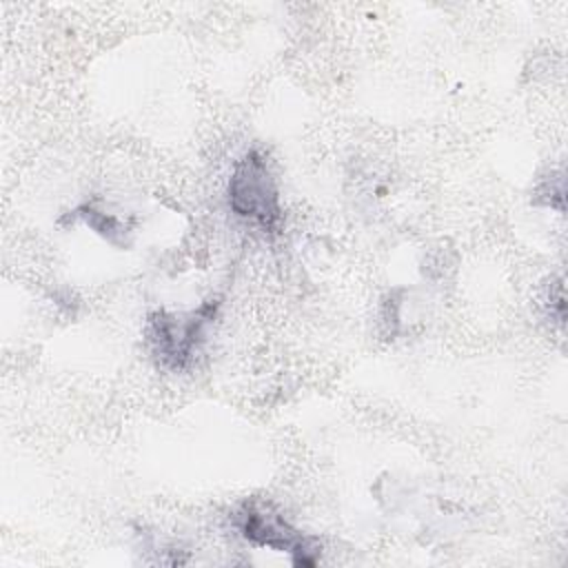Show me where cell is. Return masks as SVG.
<instances>
[{
    "label": "cell",
    "mask_w": 568,
    "mask_h": 568,
    "mask_svg": "<svg viewBox=\"0 0 568 568\" xmlns=\"http://www.w3.org/2000/svg\"><path fill=\"white\" fill-rule=\"evenodd\" d=\"M217 308L220 300L211 297L186 313L153 311L146 317L144 339L158 366L171 373L186 371L206 339V331L215 322Z\"/></svg>",
    "instance_id": "cell-1"
},
{
    "label": "cell",
    "mask_w": 568,
    "mask_h": 568,
    "mask_svg": "<svg viewBox=\"0 0 568 568\" xmlns=\"http://www.w3.org/2000/svg\"><path fill=\"white\" fill-rule=\"evenodd\" d=\"M75 215H80L87 222V226H91L98 235H102L111 244L126 246L129 226L120 217H115L113 213H104V211L95 209L93 204H84L75 211Z\"/></svg>",
    "instance_id": "cell-4"
},
{
    "label": "cell",
    "mask_w": 568,
    "mask_h": 568,
    "mask_svg": "<svg viewBox=\"0 0 568 568\" xmlns=\"http://www.w3.org/2000/svg\"><path fill=\"white\" fill-rule=\"evenodd\" d=\"M226 200L237 217L260 226L264 233H277L282 224L280 191L266 158L257 149L246 151L235 162L226 184Z\"/></svg>",
    "instance_id": "cell-2"
},
{
    "label": "cell",
    "mask_w": 568,
    "mask_h": 568,
    "mask_svg": "<svg viewBox=\"0 0 568 568\" xmlns=\"http://www.w3.org/2000/svg\"><path fill=\"white\" fill-rule=\"evenodd\" d=\"M233 528L253 546L271 548L277 552H288L295 566H315L320 546L293 528L284 515L273 510L271 506H262L255 501H244L231 515Z\"/></svg>",
    "instance_id": "cell-3"
}]
</instances>
